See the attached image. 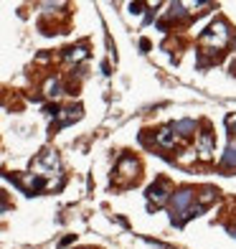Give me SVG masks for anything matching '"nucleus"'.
<instances>
[{"instance_id": "obj_1", "label": "nucleus", "mask_w": 236, "mask_h": 249, "mask_svg": "<svg viewBox=\"0 0 236 249\" xmlns=\"http://www.w3.org/2000/svg\"><path fill=\"white\" fill-rule=\"evenodd\" d=\"M198 211V206H193V191H178V194L173 196V221H185L188 216H193V213Z\"/></svg>"}, {"instance_id": "obj_2", "label": "nucleus", "mask_w": 236, "mask_h": 249, "mask_svg": "<svg viewBox=\"0 0 236 249\" xmlns=\"http://www.w3.org/2000/svg\"><path fill=\"white\" fill-rule=\"evenodd\" d=\"M226 41H229V31L223 23H211L208 31H203V36H201V43H203V49H216L221 51L223 46H226Z\"/></svg>"}, {"instance_id": "obj_3", "label": "nucleus", "mask_w": 236, "mask_h": 249, "mask_svg": "<svg viewBox=\"0 0 236 249\" xmlns=\"http://www.w3.org/2000/svg\"><path fill=\"white\" fill-rule=\"evenodd\" d=\"M148 201H150V206H163V203L168 201V186H165V180H157V183H152L148 188Z\"/></svg>"}, {"instance_id": "obj_4", "label": "nucleus", "mask_w": 236, "mask_h": 249, "mask_svg": "<svg viewBox=\"0 0 236 249\" xmlns=\"http://www.w3.org/2000/svg\"><path fill=\"white\" fill-rule=\"evenodd\" d=\"M137 171H140V165H137V160L135 158H130V155H125L119 160V165H117V173L122 176V178H137Z\"/></svg>"}, {"instance_id": "obj_5", "label": "nucleus", "mask_w": 236, "mask_h": 249, "mask_svg": "<svg viewBox=\"0 0 236 249\" xmlns=\"http://www.w3.org/2000/svg\"><path fill=\"white\" fill-rule=\"evenodd\" d=\"M157 145H163V148H173L175 145V132L170 130V127H163L160 132H157Z\"/></svg>"}, {"instance_id": "obj_6", "label": "nucleus", "mask_w": 236, "mask_h": 249, "mask_svg": "<svg viewBox=\"0 0 236 249\" xmlns=\"http://www.w3.org/2000/svg\"><path fill=\"white\" fill-rule=\"evenodd\" d=\"M198 153H201V158H211V155H213V138H211V132H203V135H201Z\"/></svg>"}, {"instance_id": "obj_7", "label": "nucleus", "mask_w": 236, "mask_h": 249, "mask_svg": "<svg viewBox=\"0 0 236 249\" xmlns=\"http://www.w3.org/2000/svg\"><path fill=\"white\" fill-rule=\"evenodd\" d=\"M170 130L178 132V135H190V132L196 130V122H193V120H181V122H173Z\"/></svg>"}, {"instance_id": "obj_8", "label": "nucleus", "mask_w": 236, "mask_h": 249, "mask_svg": "<svg viewBox=\"0 0 236 249\" xmlns=\"http://www.w3.org/2000/svg\"><path fill=\"white\" fill-rule=\"evenodd\" d=\"M79 117H82V107L64 109V115H59V122H61V124H69V122H74V120H79Z\"/></svg>"}, {"instance_id": "obj_9", "label": "nucleus", "mask_w": 236, "mask_h": 249, "mask_svg": "<svg viewBox=\"0 0 236 249\" xmlns=\"http://www.w3.org/2000/svg\"><path fill=\"white\" fill-rule=\"evenodd\" d=\"M223 165L226 168H236V142H231L226 153H223Z\"/></svg>"}, {"instance_id": "obj_10", "label": "nucleus", "mask_w": 236, "mask_h": 249, "mask_svg": "<svg viewBox=\"0 0 236 249\" xmlns=\"http://www.w3.org/2000/svg\"><path fill=\"white\" fill-rule=\"evenodd\" d=\"M82 59H86V49L84 46H76V49L66 51V61H82Z\"/></svg>"}, {"instance_id": "obj_11", "label": "nucleus", "mask_w": 236, "mask_h": 249, "mask_svg": "<svg viewBox=\"0 0 236 249\" xmlns=\"http://www.w3.org/2000/svg\"><path fill=\"white\" fill-rule=\"evenodd\" d=\"M46 94H49V97H59V94H61V84H59V79H51V82L46 84Z\"/></svg>"}, {"instance_id": "obj_12", "label": "nucleus", "mask_w": 236, "mask_h": 249, "mask_svg": "<svg viewBox=\"0 0 236 249\" xmlns=\"http://www.w3.org/2000/svg\"><path fill=\"white\" fill-rule=\"evenodd\" d=\"M130 8H132V13H142V5L140 3H132Z\"/></svg>"}, {"instance_id": "obj_13", "label": "nucleus", "mask_w": 236, "mask_h": 249, "mask_svg": "<svg viewBox=\"0 0 236 249\" xmlns=\"http://www.w3.org/2000/svg\"><path fill=\"white\" fill-rule=\"evenodd\" d=\"M229 127H231V132H236V122H234V120L229 122Z\"/></svg>"}, {"instance_id": "obj_14", "label": "nucleus", "mask_w": 236, "mask_h": 249, "mask_svg": "<svg viewBox=\"0 0 236 249\" xmlns=\"http://www.w3.org/2000/svg\"><path fill=\"white\" fill-rule=\"evenodd\" d=\"M231 234H234V236H236V226H234V229H231Z\"/></svg>"}]
</instances>
